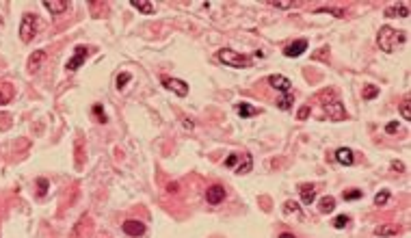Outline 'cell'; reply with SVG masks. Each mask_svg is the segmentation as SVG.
<instances>
[{"instance_id":"7402d4cb","label":"cell","mask_w":411,"mask_h":238,"mask_svg":"<svg viewBox=\"0 0 411 238\" xmlns=\"http://www.w3.org/2000/svg\"><path fill=\"white\" fill-rule=\"evenodd\" d=\"M292 106V96L290 94H284L282 98L277 100V108H282V110H288Z\"/></svg>"},{"instance_id":"ac0fdd59","label":"cell","mask_w":411,"mask_h":238,"mask_svg":"<svg viewBox=\"0 0 411 238\" xmlns=\"http://www.w3.org/2000/svg\"><path fill=\"white\" fill-rule=\"evenodd\" d=\"M132 6L134 9H139L141 13H145V16H152L154 13V4L147 2V0H132Z\"/></svg>"},{"instance_id":"cb8c5ba5","label":"cell","mask_w":411,"mask_h":238,"mask_svg":"<svg viewBox=\"0 0 411 238\" xmlns=\"http://www.w3.org/2000/svg\"><path fill=\"white\" fill-rule=\"evenodd\" d=\"M377 96H379V89H377L375 84H366V87H364V100H373Z\"/></svg>"},{"instance_id":"4dcf8cb0","label":"cell","mask_w":411,"mask_h":238,"mask_svg":"<svg viewBox=\"0 0 411 238\" xmlns=\"http://www.w3.org/2000/svg\"><path fill=\"white\" fill-rule=\"evenodd\" d=\"M310 113H312L310 106H301V108H299V113H297V117H299V119H308Z\"/></svg>"},{"instance_id":"44dd1931","label":"cell","mask_w":411,"mask_h":238,"mask_svg":"<svg viewBox=\"0 0 411 238\" xmlns=\"http://www.w3.org/2000/svg\"><path fill=\"white\" fill-rule=\"evenodd\" d=\"M11 98H13V87H11L9 82H6L4 87H2V91H0V104H6V102L11 100Z\"/></svg>"},{"instance_id":"ba28073f","label":"cell","mask_w":411,"mask_h":238,"mask_svg":"<svg viewBox=\"0 0 411 238\" xmlns=\"http://www.w3.org/2000/svg\"><path fill=\"white\" fill-rule=\"evenodd\" d=\"M206 200H208V204L217 206V204H221V202L225 200V188L221 186V184H212V186H208V190H206Z\"/></svg>"},{"instance_id":"484cf974","label":"cell","mask_w":411,"mask_h":238,"mask_svg":"<svg viewBox=\"0 0 411 238\" xmlns=\"http://www.w3.org/2000/svg\"><path fill=\"white\" fill-rule=\"evenodd\" d=\"M130 78H132V76H130L128 74V72H123V74H119V76H117V89H123V87H126V82L130 80Z\"/></svg>"},{"instance_id":"83f0119b","label":"cell","mask_w":411,"mask_h":238,"mask_svg":"<svg viewBox=\"0 0 411 238\" xmlns=\"http://www.w3.org/2000/svg\"><path fill=\"white\" fill-rule=\"evenodd\" d=\"M347 223H349V216H347V214H340V216H336V221H334V228L342 230V228H347Z\"/></svg>"},{"instance_id":"9c48e42d","label":"cell","mask_w":411,"mask_h":238,"mask_svg":"<svg viewBox=\"0 0 411 238\" xmlns=\"http://www.w3.org/2000/svg\"><path fill=\"white\" fill-rule=\"evenodd\" d=\"M305 50H308V39H297V42H292L290 46H286L284 54L292 58V56H301Z\"/></svg>"},{"instance_id":"d4e9b609","label":"cell","mask_w":411,"mask_h":238,"mask_svg":"<svg viewBox=\"0 0 411 238\" xmlns=\"http://www.w3.org/2000/svg\"><path fill=\"white\" fill-rule=\"evenodd\" d=\"M388 200H390V193L388 190H381V193L375 195V206H383V204H388Z\"/></svg>"},{"instance_id":"30bf717a","label":"cell","mask_w":411,"mask_h":238,"mask_svg":"<svg viewBox=\"0 0 411 238\" xmlns=\"http://www.w3.org/2000/svg\"><path fill=\"white\" fill-rule=\"evenodd\" d=\"M269 84H271L273 89H277V91H284V94H288L290 87H292V82H290L286 76H282V74H273V76H269Z\"/></svg>"},{"instance_id":"d6a6232c","label":"cell","mask_w":411,"mask_h":238,"mask_svg":"<svg viewBox=\"0 0 411 238\" xmlns=\"http://www.w3.org/2000/svg\"><path fill=\"white\" fill-rule=\"evenodd\" d=\"M388 132H390V134H392V132H396V130H399V124H396V122H392V124H388V128H386Z\"/></svg>"},{"instance_id":"8992f818","label":"cell","mask_w":411,"mask_h":238,"mask_svg":"<svg viewBox=\"0 0 411 238\" xmlns=\"http://www.w3.org/2000/svg\"><path fill=\"white\" fill-rule=\"evenodd\" d=\"M323 106H325V113H327L331 119H336V122H342L344 117H347V110H344L342 102L340 100H323Z\"/></svg>"},{"instance_id":"d6986e66","label":"cell","mask_w":411,"mask_h":238,"mask_svg":"<svg viewBox=\"0 0 411 238\" xmlns=\"http://www.w3.org/2000/svg\"><path fill=\"white\" fill-rule=\"evenodd\" d=\"M236 113L240 115V117H253L258 113V108H253V106H249L247 102H243V104H236Z\"/></svg>"},{"instance_id":"4fadbf2b","label":"cell","mask_w":411,"mask_h":238,"mask_svg":"<svg viewBox=\"0 0 411 238\" xmlns=\"http://www.w3.org/2000/svg\"><path fill=\"white\" fill-rule=\"evenodd\" d=\"M43 6L48 9L50 13H65L69 9V2H65V0H43Z\"/></svg>"},{"instance_id":"e0dca14e","label":"cell","mask_w":411,"mask_h":238,"mask_svg":"<svg viewBox=\"0 0 411 238\" xmlns=\"http://www.w3.org/2000/svg\"><path fill=\"white\" fill-rule=\"evenodd\" d=\"M43 58H45L43 52H35V54H30V58H28V70H30V72H37L39 68H41Z\"/></svg>"},{"instance_id":"e575fe53","label":"cell","mask_w":411,"mask_h":238,"mask_svg":"<svg viewBox=\"0 0 411 238\" xmlns=\"http://www.w3.org/2000/svg\"><path fill=\"white\" fill-rule=\"evenodd\" d=\"M392 167H394V171H405V164L403 162H392Z\"/></svg>"},{"instance_id":"9a60e30c","label":"cell","mask_w":411,"mask_h":238,"mask_svg":"<svg viewBox=\"0 0 411 238\" xmlns=\"http://www.w3.org/2000/svg\"><path fill=\"white\" fill-rule=\"evenodd\" d=\"M386 16L388 18H407L409 9H407V4H394V6H388L386 9Z\"/></svg>"},{"instance_id":"2e32d148","label":"cell","mask_w":411,"mask_h":238,"mask_svg":"<svg viewBox=\"0 0 411 238\" xmlns=\"http://www.w3.org/2000/svg\"><path fill=\"white\" fill-rule=\"evenodd\" d=\"M336 158H338V162H340V164H347V167H349V164H353V160H355V158H353V152H351L349 148H340V150H338V152H336Z\"/></svg>"},{"instance_id":"f546056e","label":"cell","mask_w":411,"mask_h":238,"mask_svg":"<svg viewBox=\"0 0 411 238\" xmlns=\"http://www.w3.org/2000/svg\"><path fill=\"white\" fill-rule=\"evenodd\" d=\"M360 197H362V190H349V193H347V190H344V200H360Z\"/></svg>"},{"instance_id":"603a6c76","label":"cell","mask_w":411,"mask_h":238,"mask_svg":"<svg viewBox=\"0 0 411 238\" xmlns=\"http://www.w3.org/2000/svg\"><path fill=\"white\" fill-rule=\"evenodd\" d=\"M401 115L407 119V122H411V102H409V98H405V100L401 102Z\"/></svg>"},{"instance_id":"7a4b0ae2","label":"cell","mask_w":411,"mask_h":238,"mask_svg":"<svg viewBox=\"0 0 411 238\" xmlns=\"http://www.w3.org/2000/svg\"><path fill=\"white\" fill-rule=\"evenodd\" d=\"M217 58L221 63L230 65V68H236V70H243V68H249L251 65V58L245 56V54H238L236 50H230V48H223L217 52Z\"/></svg>"},{"instance_id":"277c9868","label":"cell","mask_w":411,"mask_h":238,"mask_svg":"<svg viewBox=\"0 0 411 238\" xmlns=\"http://www.w3.org/2000/svg\"><path fill=\"white\" fill-rule=\"evenodd\" d=\"M35 32H37V18L32 16V13H24L22 24H19V39H22L24 44H28V42H32Z\"/></svg>"},{"instance_id":"8fae6325","label":"cell","mask_w":411,"mask_h":238,"mask_svg":"<svg viewBox=\"0 0 411 238\" xmlns=\"http://www.w3.org/2000/svg\"><path fill=\"white\" fill-rule=\"evenodd\" d=\"M121 230H123V232H126L128 236H141L143 232H145V226H143L141 221H136V219H128V221H123Z\"/></svg>"},{"instance_id":"6da1fadb","label":"cell","mask_w":411,"mask_h":238,"mask_svg":"<svg viewBox=\"0 0 411 238\" xmlns=\"http://www.w3.org/2000/svg\"><path fill=\"white\" fill-rule=\"evenodd\" d=\"M407 42V35L403 30H396L392 28V26H381V30H379V35H377V44H379V48L383 52H394V50H399V46H403Z\"/></svg>"},{"instance_id":"ffe728a7","label":"cell","mask_w":411,"mask_h":238,"mask_svg":"<svg viewBox=\"0 0 411 238\" xmlns=\"http://www.w3.org/2000/svg\"><path fill=\"white\" fill-rule=\"evenodd\" d=\"M318 208H321L323 214L334 212V210H336V200H334V197H323V200H321V206H318Z\"/></svg>"},{"instance_id":"4316f807","label":"cell","mask_w":411,"mask_h":238,"mask_svg":"<svg viewBox=\"0 0 411 238\" xmlns=\"http://www.w3.org/2000/svg\"><path fill=\"white\" fill-rule=\"evenodd\" d=\"M286 212H295L297 216H303V212H301V208L297 206L295 202H286Z\"/></svg>"},{"instance_id":"3957f363","label":"cell","mask_w":411,"mask_h":238,"mask_svg":"<svg viewBox=\"0 0 411 238\" xmlns=\"http://www.w3.org/2000/svg\"><path fill=\"white\" fill-rule=\"evenodd\" d=\"M225 167H230L234 169L238 176H243V174H249L251 167H253V158L249 152H243V154H230L227 156V160H225Z\"/></svg>"},{"instance_id":"1f68e13d","label":"cell","mask_w":411,"mask_h":238,"mask_svg":"<svg viewBox=\"0 0 411 238\" xmlns=\"http://www.w3.org/2000/svg\"><path fill=\"white\" fill-rule=\"evenodd\" d=\"M273 6H277V9H290L292 2H271Z\"/></svg>"},{"instance_id":"836d02e7","label":"cell","mask_w":411,"mask_h":238,"mask_svg":"<svg viewBox=\"0 0 411 238\" xmlns=\"http://www.w3.org/2000/svg\"><path fill=\"white\" fill-rule=\"evenodd\" d=\"M93 110H95V115H100V117H97L100 122H106V117H102V106H95Z\"/></svg>"},{"instance_id":"f1b7e54d","label":"cell","mask_w":411,"mask_h":238,"mask_svg":"<svg viewBox=\"0 0 411 238\" xmlns=\"http://www.w3.org/2000/svg\"><path fill=\"white\" fill-rule=\"evenodd\" d=\"M37 186H39V195H45V193H48V180H45V178H39V180H37Z\"/></svg>"},{"instance_id":"5b68a950","label":"cell","mask_w":411,"mask_h":238,"mask_svg":"<svg viewBox=\"0 0 411 238\" xmlns=\"http://www.w3.org/2000/svg\"><path fill=\"white\" fill-rule=\"evenodd\" d=\"M160 82H162V87L169 89V91H173L175 96H180V98H186V96H188V84H186L184 80H180V78L162 76V78H160Z\"/></svg>"},{"instance_id":"52a82bcc","label":"cell","mask_w":411,"mask_h":238,"mask_svg":"<svg viewBox=\"0 0 411 238\" xmlns=\"http://www.w3.org/2000/svg\"><path fill=\"white\" fill-rule=\"evenodd\" d=\"M87 56H89V50L84 48V46H76V54L69 58L65 68H67L69 72H76V70L80 68V65H82L84 61H87Z\"/></svg>"},{"instance_id":"7c38bea8","label":"cell","mask_w":411,"mask_h":238,"mask_svg":"<svg viewBox=\"0 0 411 238\" xmlns=\"http://www.w3.org/2000/svg\"><path fill=\"white\" fill-rule=\"evenodd\" d=\"M401 232V226H396V223H386V226H379L375 230V236L377 238H390V236H396Z\"/></svg>"},{"instance_id":"d590c367","label":"cell","mask_w":411,"mask_h":238,"mask_svg":"<svg viewBox=\"0 0 411 238\" xmlns=\"http://www.w3.org/2000/svg\"><path fill=\"white\" fill-rule=\"evenodd\" d=\"M279 238H297V236L290 234V232H282V234H279Z\"/></svg>"},{"instance_id":"5bb4252c","label":"cell","mask_w":411,"mask_h":238,"mask_svg":"<svg viewBox=\"0 0 411 238\" xmlns=\"http://www.w3.org/2000/svg\"><path fill=\"white\" fill-rule=\"evenodd\" d=\"M316 200V186L314 184H301V202L303 204H314Z\"/></svg>"}]
</instances>
